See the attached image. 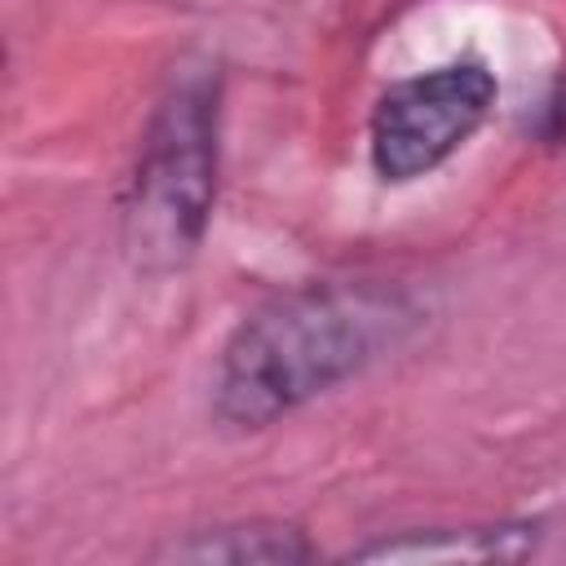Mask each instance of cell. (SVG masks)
Masks as SVG:
<instances>
[{
  "label": "cell",
  "mask_w": 566,
  "mask_h": 566,
  "mask_svg": "<svg viewBox=\"0 0 566 566\" xmlns=\"http://www.w3.org/2000/svg\"><path fill=\"white\" fill-rule=\"evenodd\" d=\"M159 562H199V566H292L310 557V544L287 522H239L217 531H190L155 553Z\"/></svg>",
  "instance_id": "obj_4"
},
{
  "label": "cell",
  "mask_w": 566,
  "mask_h": 566,
  "mask_svg": "<svg viewBox=\"0 0 566 566\" xmlns=\"http://www.w3.org/2000/svg\"><path fill=\"white\" fill-rule=\"evenodd\" d=\"M535 548L531 526H464V531H407L354 548V562H513Z\"/></svg>",
  "instance_id": "obj_5"
},
{
  "label": "cell",
  "mask_w": 566,
  "mask_h": 566,
  "mask_svg": "<svg viewBox=\"0 0 566 566\" xmlns=\"http://www.w3.org/2000/svg\"><path fill=\"white\" fill-rule=\"evenodd\" d=\"M411 323L407 296L380 283H314L274 296L226 340L212 407L234 429H261L363 371Z\"/></svg>",
  "instance_id": "obj_1"
},
{
  "label": "cell",
  "mask_w": 566,
  "mask_h": 566,
  "mask_svg": "<svg viewBox=\"0 0 566 566\" xmlns=\"http://www.w3.org/2000/svg\"><path fill=\"white\" fill-rule=\"evenodd\" d=\"M217 190V75L186 71L159 97L124 199V243L137 265H181L208 226Z\"/></svg>",
  "instance_id": "obj_2"
},
{
  "label": "cell",
  "mask_w": 566,
  "mask_h": 566,
  "mask_svg": "<svg viewBox=\"0 0 566 566\" xmlns=\"http://www.w3.org/2000/svg\"><path fill=\"white\" fill-rule=\"evenodd\" d=\"M495 75L455 62L394 84L371 111V164L385 181H416L451 159L491 115Z\"/></svg>",
  "instance_id": "obj_3"
},
{
  "label": "cell",
  "mask_w": 566,
  "mask_h": 566,
  "mask_svg": "<svg viewBox=\"0 0 566 566\" xmlns=\"http://www.w3.org/2000/svg\"><path fill=\"white\" fill-rule=\"evenodd\" d=\"M548 137H566V84H562V93L548 102Z\"/></svg>",
  "instance_id": "obj_6"
}]
</instances>
